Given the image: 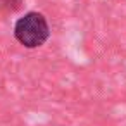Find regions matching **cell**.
Here are the masks:
<instances>
[{"instance_id": "cell-2", "label": "cell", "mask_w": 126, "mask_h": 126, "mask_svg": "<svg viewBox=\"0 0 126 126\" xmlns=\"http://www.w3.org/2000/svg\"><path fill=\"white\" fill-rule=\"evenodd\" d=\"M21 5V0H0V7L5 11H17Z\"/></svg>"}, {"instance_id": "cell-1", "label": "cell", "mask_w": 126, "mask_h": 126, "mask_svg": "<svg viewBox=\"0 0 126 126\" xmlns=\"http://www.w3.org/2000/svg\"><path fill=\"white\" fill-rule=\"evenodd\" d=\"M50 28L43 14L40 12H28L23 17L17 19L14 26V36L16 40L28 47V48H36L43 45L48 40Z\"/></svg>"}]
</instances>
